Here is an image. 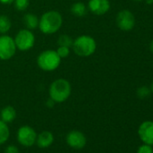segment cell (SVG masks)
Returning a JSON list of instances; mask_svg holds the SVG:
<instances>
[{
  "instance_id": "1",
  "label": "cell",
  "mask_w": 153,
  "mask_h": 153,
  "mask_svg": "<svg viewBox=\"0 0 153 153\" xmlns=\"http://www.w3.org/2000/svg\"><path fill=\"white\" fill-rule=\"evenodd\" d=\"M62 16L57 11H48L44 13L39 20V28L45 34H52L59 31L62 25Z\"/></svg>"
},
{
  "instance_id": "2",
  "label": "cell",
  "mask_w": 153,
  "mask_h": 153,
  "mask_svg": "<svg viewBox=\"0 0 153 153\" xmlns=\"http://www.w3.org/2000/svg\"><path fill=\"white\" fill-rule=\"evenodd\" d=\"M71 94L70 83L65 79H58L54 80L49 88L50 97L55 103L65 102Z\"/></svg>"
},
{
  "instance_id": "3",
  "label": "cell",
  "mask_w": 153,
  "mask_h": 153,
  "mask_svg": "<svg viewBox=\"0 0 153 153\" xmlns=\"http://www.w3.org/2000/svg\"><path fill=\"white\" fill-rule=\"evenodd\" d=\"M73 51L80 57H88L97 50V42L95 39L89 35H80L73 41Z\"/></svg>"
},
{
  "instance_id": "4",
  "label": "cell",
  "mask_w": 153,
  "mask_h": 153,
  "mask_svg": "<svg viewBox=\"0 0 153 153\" xmlns=\"http://www.w3.org/2000/svg\"><path fill=\"white\" fill-rule=\"evenodd\" d=\"M61 58L56 51L46 50L40 53L37 58V64L40 68L44 71H52L59 68Z\"/></svg>"
},
{
  "instance_id": "5",
  "label": "cell",
  "mask_w": 153,
  "mask_h": 153,
  "mask_svg": "<svg viewBox=\"0 0 153 153\" xmlns=\"http://www.w3.org/2000/svg\"><path fill=\"white\" fill-rule=\"evenodd\" d=\"M14 40L16 48L22 51H26L32 49L35 42V38L33 33L31 32V30L28 29L20 30Z\"/></svg>"
},
{
  "instance_id": "6",
  "label": "cell",
  "mask_w": 153,
  "mask_h": 153,
  "mask_svg": "<svg viewBox=\"0 0 153 153\" xmlns=\"http://www.w3.org/2000/svg\"><path fill=\"white\" fill-rule=\"evenodd\" d=\"M16 42L11 36L6 34L0 36V59H10L16 54Z\"/></svg>"
},
{
  "instance_id": "7",
  "label": "cell",
  "mask_w": 153,
  "mask_h": 153,
  "mask_svg": "<svg viewBox=\"0 0 153 153\" xmlns=\"http://www.w3.org/2000/svg\"><path fill=\"white\" fill-rule=\"evenodd\" d=\"M36 139L37 134L32 127L24 125L19 128L17 131V140L21 145L25 147L33 146L36 142Z\"/></svg>"
},
{
  "instance_id": "8",
  "label": "cell",
  "mask_w": 153,
  "mask_h": 153,
  "mask_svg": "<svg viewBox=\"0 0 153 153\" xmlns=\"http://www.w3.org/2000/svg\"><path fill=\"white\" fill-rule=\"evenodd\" d=\"M116 25L122 31H131L135 25V17L129 10H122L117 14Z\"/></svg>"
},
{
  "instance_id": "9",
  "label": "cell",
  "mask_w": 153,
  "mask_h": 153,
  "mask_svg": "<svg viewBox=\"0 0 153 153\" xmlns=\"http://www.w3.org/2000/svg\"><path fill=\"white\" fill-rule=\"evenodd\" d=\"M66 141L69 147L75 149H81L87 144V138L83 132L74 130L67 134Z\"/></svg>"
},
{
  "instance_id": "10",
  "label": "cell",
  "mask_w": 153,
  "mask_h": 153,
  "mask_svg": "<svg viewBox=\"0 0 153 153\" xmlns=\"http://www.w3.org/2000/svg\"><path fill=\"white\" fill-rule=\"evenodd\" d=\"M138 135L143 143L153 146V122L145 121L138 129Z\"/></svg>"
},
{
  "instance_id": "11",
  "label": "cell",
  "mask_w": 153,
  "mask_h": 153,
  "mask_svg": "<svg viewBox=\"0 0 153 153\" xmlns=\"http://www.w3.org/2000/svg\"><path fill=\"white\" fill-rule=\"evenodd\" d=\"M88 8L93 14L103 16L109 11L110 2L109 0H89Z\"/></svg>"
},
{
  "instance_id": "12",
  "label": "cell",
  "mask_w": 153,
  "mask_h": 153,
  "mask_svg": "<svg viewBox=\"0 0 153 153\" xmlns=\"http://www.w3.org/2000/svg\"><path fill=\"white\" fill-rule=\"evenodd\" d=\"M53 140H54L53 134L49 131H43L37 136L36 143L38 147L42 149H45L50 147L53 143Z\"/></svg>"
},
{
  "instance_id": "13",
  "label": "cell",
  "mask_w": 153,
  "mask_h": 153,
  "mask_svg": "<svg viewBox=\"0 0 153 153\" xmlns=\"http://www.w3.org/2000/svg\"><path fill=\"white\" fill-rule=\"evenodd\" d=\"M16 117V111L12 105L5 106L1 111V120L6 123H12Z\"/></svg>"
},
{
  "instance_id": "14",
  "label": "cell",
  "mask_w": 153,
  "mask_h": 153,
  "mask_svg": "<svg viewBox=\"0 0 153 153\" xmlns=\"http://www.w3.org/2000/svg\"><path fill=\"white\" fill-rule=\"evenodd\" d=\"M23 21L28 30H34L39 25V19L34 14H26L24 16Z\"/></svg>"
},
{
  "instance_id": "15",
  "label": "cell",
  "mask_w": 153,
  "mask_h": 153,
  "mask_svg": "<svg viewBox=\"0 0 153 153\" xmlns=\"http://www.w3.org/2000/svg\"><path fill=\"white\" fill-rule=\"evenodd\" d=\"M70 11L76 16L83 17V16H85L87 15L88 8H87L86 5L84 3H82V2H76V3H75V4H73L71 6Z\"/></svg>"
},
{
  "instance_id": "16",
  "label": "cell",
  "mask_w": 153,
  "mask_h": 153,
  "mask_svg": "<svg viewBox=\"0 0 153 153\" xmlns=\"http://www.w3.org/2000/svg\"><path fill=\"white\" fill-rule=\"evenodd\" d=\"M10 136V131L7 126V123L0 120V145L4 144L7 141Z\"/></svg>"
},
{
  "instance_id": "17",
  "label": "cell",
  "mask_w": 153,
  "mask_h": 153,
  "mask_svg": "<svg viewBox=\"0 0 153 153\" xmlns=\"http://www.w3.org/2000/svg\"><path fill=\"white\" fill-rule=\"evenodd\" d=\"M12 26L11 20L6 15L0 16V33H7Z\"/></svg>"
},
{
  "instance_id": "18",
  "label": "cell",
  "mask_w": 153,
  "mask_h": 153,
  "mask_svg": "<svg viewBox=\"0 0 153 153\" xmlns=\"http://www.w3.org/2000/svg\"><path fill=\"white\" fill-rule=\"evenodd\" d=\"M58 44L59 46H66V47H71L73 44V39L67 34H62L58 39Z\"/></svg>"
},
{
  "instance_id": "19",
  "label": "cell",
  "mask_w": 153,
  "mask_h": 153,
  "mask_svg": "<svg viewBox=\"0 0 153 153\" xmlns=\"http://www.w3.org/2000/svg\"><path fill=\"white\" fill-rule=\"evenodd\" d=\"M15 7L18 11H25L29 7V0H15Z\"/></svg>"
},
{
  "instance_id": "20",
  "label": "cell",
  "mask_w": 153,
  "mask_h": 153,
  "mask_svg": "<svg viewBox=\"0 0 153 153\" xmlns=\"http://www.w3.org/2000/svg\"><path fill=\"white\" fill-rule=\"evenodd\" d=\"M150 93H151L150 89L146 86L140 87L137 89V96L140 99H144V98L148 97L150 95Z\"/></svg>"
},
{
  "instance_id": "21",
  "label": "cell",
  "mask_w": 153,
  "mask_h": 153,
  "mask_svg": "<svg viewBox=\"0 0 153 153\" xmlns=\"http://www.w3.org/2000/svg\"><path fill=\"white\" fill-rule=\"evenodd\" d=\"M57 53L58 55L63 59V58H66L68 56L69 54V48L68 47H66V46H59V48L57 49Z\"/></svg>"
},
{
  "instance_id": "22",
  "label": "cell",
  "mask_w": 153,
  "mask_h": 153,
  "mask_svg": "<svg viewBox=\"0 0 153 153\" xmlns=\"http://www.w3.org/2000/svg\"><path fill=\"white\" fill-rule=\"evenodd\" d=\"M137 153H153V149L150 145L144 143L138 148Z\"/></svg>"
},
{
  "instance_id": "23",
  "label": "cell",
  "mask_w": 153,
  "mask_h": 153,
  "mask_svg": "<svg viewBox=\"0 0 153 153\" xmlns=\"http://www.w3.org/2000/svg\"><path fill=\"white\" fill-rule=\"evenodd\" d=\"M4 153H19V149L15 145H9L6 148Z\"/></svg>"
},
{
  "instance_id": "24",
  "label": "cell",
  "mask_w": 153,
  "mask_h": 153,
  "mask_svg": "<svg viewBox=\"0 0 153 153\" xmlns=\"http://www.w3.org/2000/svg\"><path fill=\"white\" fill-rule=\"evenodd\" d=\"M54 104H55V102H54L51 97L47 100V103H46V105H47V106H48V107H53Z\"/></svg>"
},
{
  "instance_id": "25",
  "label": "cell",
  "mask_w": 153,
  "mask_h": 153,
  "mask_svg": "<svg viewBox=\"0 0 153 153\" xmlns=\"http://www.w3.org/2000/svg\"><path fill=\"white\" fill-rule=\"evenodd\" d=\"M14 1H15V0H0V3L7 5V4H12Z\"/></svg>"
},
{
  "instance_id": "26",
  "label": "cell",
  "mask_w": 153,
  "mask_h": 153,
  "mask_svg": "<svg viewBox=\"0 0 153 153\" xmlns=\"http://www.w3.org/2000/svg\"><path fill=\"white\" fill-rule=\"evenodd\" d=\"M149 49H150L151 52L153 53V40H152V41H151V42H150V45H149Z\"/></svg>"
},
{
  "instance_id": "27",
  "label": "cell",
  "mask_w": 153,
  "mask_h": 153,
  "mask_svg": "<svg viewBox=\"0 0 153 153\" xmlns=\"http://www.w3.org/2000/svg\"><path fill=\"white\" fill-rule=\"evenodd\" d=\"M145 1H146V3H147V4H149V5L153 4V0H145Z\"/></svg>"
},
{
  "instance_id": "28",
  "label": "cell",
  "mask_w": 153,
  "mask_h": 153,
  "mask_svg": "<svg viewBox=\"0 0 153 153\" xmlns=\"http://www.w3.org/2000/svg\"><path fill=\"white\" fill-rule=\"evenodd\" d=\"M150 91H151V93L153 94V82H152V84H151V86H150Z\"/></svg>"
},
{
  "instance_id": "29",
  "label": "cell",
  "mask_w": 153,
  "mask_h": 153,
  "mask_svg": "<svg viewBox=\"0 0 153 153\" xmlns=\"http://www.w3.org/2000/svg\"><path fill=\"white\" fill-rule=\"evenodd\" d=\"M132 1H135V2H140V1H143V0H132Z\"/></svg>"
}]
</instances>
